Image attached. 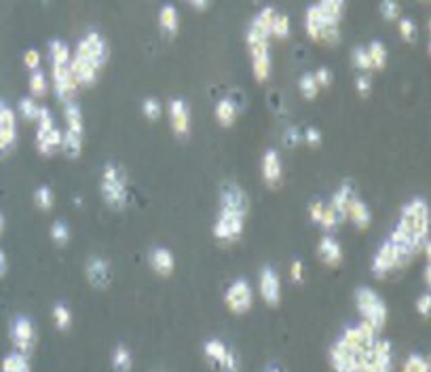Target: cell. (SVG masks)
I'll return each mask as SVG.
<instances>
[{
	"instance_id": "f6af8a7d",
	"label": "cell",
	"mask_w": 431,
	"mask_h": 372,
	"mask_svg": "<svg viewBox=\"0 0 431 372\" xmlns=\"http://www.w3.org/2000/svg\"><path fill=\"white\" fill-rule=\"evenodd\" d=\"M34 201H36L38 207L49 209V207L53 205V191H51V186H47V184L38 186V188L34 191Z\"/></svg>"
},
{
	"instance_id": "cb8c5ba5",
	"label": "cell",
	"mask_w": 431,
	"mask_h": 372,
	"mask_svg": "<svg viewBox=\"0 0 431 372\" xmlns=\"http://www.w3.org/2000/svg\"><path fill=\"white\" fill-rule=\"evenodd\" d=\"M262 178L266 184H277L282 180V159L277 154V150L268 148L262 154Z\"/></svg>"
},
{
	"instance_id": "c3c4849f",
	"label": "cell",
	"mask_w": 431,
	"mask_h": 372,
	"mask_svg": "<svg viewBox=\"0 0 431 372\" xmlns=\"http://www.w3.org/2000/svg\"><path fill=\"white\" fill-rule=\"evenodd\" d=\"M400 34L406 40H414L416 38V24L412 17H400Z\"/></svg>"
},
{
	"instance_id": "7bdbcfd3",
	"label": "cell",
	"mask_w": 431,
	"mask_h": 372,
	"mask_svg": "<svg viewBox=\"0 0 431 372\" xmlns=\"http://www.w3.org/2000/svg\"><path fill=\"white\" fill-rule=\"evenodd\" d=\"M288 34H290V17L286 13H275L271 24V36L286 38Z\"/></svg>"
},
{
	"instance_id": "2e32d148",
	"label": "cell",
	"mask_w": 431,
	"mask_h": 372,
	"mask_svg": "<svg viewBox=\"0 0 431 372\" xmlns=\"http://www.w3.org/2000/svg\"><path fill=\"white\" fill-rule=\"evenodd\" d=\"M168 111H170V123H172V129L180 136H186L188 129H190V108L186 99L182 97H172L170 104H168Z\"/></svg>"
},
{
	"instance_id": "60d3db41",
	"label": "cell",
	"mask_w": 431,
	"mask_h": 372,
	"mask_svg": "<svg viewBox=\"0 0 431 372\" xmlns=\"http://www.w3.org/2000/svg\"><path fill=\"white\" fill-rule=\"evenodd\" d=\"M298 87H300V93H302L304 97H309V99L319 93V85H317L313 72H302L300 79H298Z\"/></svg>"
},
{
	"instance_id": "44dd1931",
	"label": "cell",
	"mask_w": 431,
	"mask_h": 372,
	"mask_svg": "<svg viewBox=\"0 0 431 372\" xmlns=\"http://www.w3.org/2000/svg\"><path fill=\"white\" fill-rule=\"evenodd\" d=\"M148 260H150V267L161 273V275H168L174 271L176 267V258L172 254L170 248H163V245H156L148 252Z\"/></svg>"
},
{
	"instance_id": "816d5d0a",
	"label": "cell",
	"mask_w": 431,
	"mask_h": 372,
	"mask_svg": "<svg viewBox=\"0 0 431 372\" xmlns=\"http://www.w3.org/2000/svg\"><path fill=\"white\" fill-rule=\"evenodd\" d=\"M290 277H292V282H302V277H304V264H302L300 258H294V260L290 262Z\"/></svg>"
},
{
	"instance_id": "83f0119b",
	"label": "cell",
	"mask_w": 431,
	"mask_h": 372,
	"mask_svg": "<svg viewBox=\"0 0 431 372\" xmlns=\"http://www.w3.org/2000/svg\"><path fill=\"white\" fill-rule=\"evenodd\" d=\"M0 372H32V364L28 355L11 351L0 362Z\"/></svg>"
},
{
	"instance_id": "1f68e13d",
	"label": "cell",
	"mask_w": 431,
	"mask_h": 372,
	"mask_svg": "<svg viewBox=\"0 0 431 372\" xmlns=\"http://www.w3.org/2000/svg\"><path fill=\"white\" fill-rule=\"evenodd\" d=\"M213 115H216V119H218L220 125H233L235 117H237V104L231 97H222V99L216 102Z\"/></svg>"
},
{
	"instance_id": "5bb4252c",
	"label": "cell",
	"mask_w": 431,
	"mask_h": 372,
	"mask_svg": "<svg viewBox=\"0 0 431 372\" xmlns=\"http://www.w3.org/2000/svg\"><path fill=\"white\" fill-rule=\"evenodd\" d=\"M258 286H260V294H262L266 305L277 307L282 302V280H279L277 271L271 267V264H264L262 267Z\"/></svg>"
},
{
	"instance_id": "f35d334b",
	"label": "cell",
	"mask_w": 431,
	"mask_h": 372,
	"mask_svg": "<svg viewBox=\"0 0 431 372\" xmlns=\"http://www.w3.org/2000/svg\"><path fill=\"white\" fill-rule=\"evenodd\" d=\"M351 60H353V66H355L357 70L370 74V70H372V62H370V58H368L366 47H361V45L353 47V51H351Z\"/></svg>"
},
{
	"instance_id": "7dc6e473",
	"label": "cell",
	"mask_w": 431,
	"mask_h": 372,
	"mask_svg": "<svg viewBox=\"0 0 431 372\" xmlns=\"http://www.w3.org/2000/svg\"><path fill=\"white\" fill-rule=\"evenodd\" d=\"M142 113H144L150 121L158 119V115H161V104H158V99L152 97V95H148V97L142 102Z\"/></svg>"
},
{
	"instance_id": "d6a6232c",
	"label": "cell",
	"mask_w": 431,
	"mask_h": 372,
	"mask_svg": "<svg viewBox=\"0 0 431 372\" xmlns=\"http://www.w3.org/2000/svg\"><path fill=\"white\" fill-rule=\"evenodd\" d=\"M275 7H271V5H264L254 17H252V22H250V26L252 28H256V30H260L262 34H266V36H271V24H273V17H275Z\"/></svg>"
},
{
	"instance_id": "f546056e",
	"label": "cell",
	"mask_w": 431,
	"mask_h": 372,
	"mask_svg": "<svg viewBox=\"0 0 431 372\" xmlns=\"http://www.w3.org/2000/svg\"><path fill=\"white\" fill-rule=\"evenodd\" d=\"M111 364L115 372H131L133 368V353L127 345H117L113 355H111Z\"/></svg>"
},
{
	"instance_id": "e575fe53",
	"label": "cell",
	"mask_w": 431,
	"mask_h": 372,
	"mask_svg": "<svg viewBox=\"0 0 431 372\" xmlns=\"http://www.w3.org/2000/svg\"><path fill=\"white\" fill-rule=\"evenodd\" d=\"M68 156L76 159L83 150V136L81 134H72V131H64L62 134V146H60Z\"/></svg>"
},
{
	"instance_id": "836d02e7",
	"label": "cell",
	"mask_w": 431,
	"mask_h": 372,
	"mask_svg": "<svg viewBox=\"0 0 431 372\" xmlns=\"http://www.w3.org/2000/svg\"><path fill=\"white\" fill-rule=\"evenodd\" d=\"M366 51H368V58H370V62H372V70H374V68H376V70L385 68V64H387V47H385L383 40H379V38L370 40V45L366 47Z\"/></svg>"
},
{
	"instance_id": "7a4b0ae2",
	"label": "cell",
	"mask_w": 431,
	"mask_h": 372,
	"mask_svg": "<svg viewBox=\"0 0 431 372\" xmlns=\"http://www.w3.org/2000/svg\"><path fill=\"white\" fill-rule=\"evenodd\" d=\"M355 307L361 315V322L370 324L376 332H381L385 328L389 309H387L385 298L379 292H374L368 286H359L355 290Z\"/></svg>"
},
{
	"instance_id": "6f0895ef",
	"label": "cell",
	"mask_w": 431,
	"mask_h": 372,
	"mask_svg": "<svg viewBox=\"0 0 431 372\" xmlns=\"http://www.w3.org/2000/svg\"><path fill=\"white\" fill-rule=\"evenodd\" d=\"M300 138H302V136H300L298 127H288V129H286V136H284V142H286L288 146H294V144H298Z\"/></svg>"
},
{
	"instance_id": "11a10c76",
	"label": "cell",
	"mask_w": 431,
	"mask_h": 372,
	"mask_svg": "<svg viewBox=\"0 0 431 372\" xmlns=\"http://www.w3.org/2000/svg\"><path fill=\"white\" fill-rule=\"evenodd\" d=\"M323 207H326V203L319 201V199H315V201L309 203V216H311V220L319 223V218H321V214H323Z\"/></svg>"
},
{
	"instance_id": "4dcf8cb0",
	"label": "cell",
	"mask_w": 431,
	"mask_h": 372,
	"mask_svg": "<svg viewBox=\"0 0 431 372\" xmlns=\"http://www.w3.org/2000/svg\"><path fill=\"white\" fill-rule=\"evenodd\" d=\"M158 24L163 30H168L170 34H176L180 28V11L178 7H174L172 3H165L158 11Z\"/></svg>"
},
{
	"instance_id": "4316f807",
	"label": "cell",
	"mask_w": 431,
	"mask_h": 372,
	"mask_svg": "<svg viewBox=\"0 0 431 372\" xmlns=\"http://www.w3.org/2000/svg\"><path fill=\"white\" fill-rule=\"evenodd\" d=\"M64 119H66V129L72 134H85V123H83V111L76 99L64 102Z\"/></svg>"
},
{
	"instance_id": "94428289",
	"label": "cell",
	"mask_w": 431,
	"mask_h": 372,
	"mask_svg": "<svg viewBox=\"0 0 431 372\" xmlns=\"http://www.w3.org/2000/svg\"><path fill=\"white\" fill-rule=\"evenodd\" d=\"M5 227H7V220H5V214H3V209H0V235H3Z\"/></svg>"
},
{
	"instance_id": "d590c367",
	"label": "cell",
	"mask_w": 431,
	"mask_h": 372,
	"mask_svg": "<svg viewBox=\"0 0 431 372\" xmlns=\"http://www.w3.org/2000/svg\"><path fill=\"white\" fill-rule=\"evenodd\" d=\"M47 89H49L47 74H44L40 68L32 70V72H30V91H32V97H40V95H44Z\"/></svg>"
},
{
	"instance_id": "681fc988",
	"label": "cell",
	"mask_w": 431,
	"mask_h": 372,
	"mask_svg": "<svg viewBox=\"0 0 431 372\" xmlns=\"http://www.w3.org/2000/svg\"><path fill=\"white\" fill-rule=\"evenodd\" d=\"M313 74H315V81H317L319 89H321V87H328V85H332V81H334V74H332V70H330V68H326V66L317 68Z\"/></svg>"
},
{
	"instance_id": "e0dca14e",
	"label": "cell",
	"mask_w": 431,
	"mask_h": 372,
	"mask_svg": "<svg viewBox=\"0 0 431 372\" xmlns=\"http://www.w3.org/2000/svg\"><path fill=\"white\" fill-rule=\"evenodd\" d=\"M252 56V72L256 81H264L268 74H271V51H268V45H258L250 49Z\"/></svg>"
},
{
	"instance_id": "bcb514c9",
	"label": "cell",
	"mask_w": 431,
	"mask_h": 372,
	"mask_svg": "<svg viewBox=\"0 0 431 372\" xmlns=\"http://www.w3.org/2000/svg\"><path fill=\"white\" fill-rule=\"evenodd\" d=\"M379 11L385 19H400V13H402V7L396 0H383L379 5Z\"/></svg>"
},
{
	"instance_id": "db71d44e",
	"label": "cell",
	"mask_w": 431,
	"mask_h": 372,
	"mask_svg": "<svg viewBox=\"0 0 431 372\" xmlns=\"http://www.w3.org/2000/svg\"><path fill=\"white\" fill-rule=\"evenodd\" d=\"M24 64H26L30 70H36L38 64H40V53H38L36 49H28V51L24 53Z\"/></svg>"
},
{
	"instance_id": "9a60e30c",
	"label": "cell",
	"mask_w": 431,
	"mask_h": 372,
	"mask_svg": "<svg viewBox=\"0 0 431 372\" xmlns=\"http://www.w3.org/2000/svg\"><path fill=\"white\" fill-rule=\"evenodd\" d=\"M51 76H53V87H56V93L62 102H70L76 95V81L70 72L68 66H51Z\"/></svg>"
},
{
	"instance_id": "f907efd6",
	"label": "cell",
	"mask_w": 431,
	"mask_h": 372,
	"mask_svg": "<svg viewBox=\"0 0 431 372\" xmlns=\"http://www.w3.org/2000/svg\"><path fill=\"white\" fill-rule=\"evenodd\" d=\"M355 89H357L359 95H368L370 89H372V79H370V74H366V72L357 74V76H355Z\"/></svg>"
},
{
	"instance_id": "6125c7cd",
	"label": "cell",
	"mask_w": 431,
	"mask_h": 372,
	"mask_svg": "<svg viewBox=\"0 0 431 372\" xmlns=\"http://www.w3.org/2000/svg\"><path fill=\"white\" fill-rule=\"evenodd\" d=\"M266 372H282V368H277V366H271Z\"/></svg>"
},
{
	"instance_id": "3957f363",
	"label": "cell",
	"mask_w": 431,
	"mask_h": 372,
	"mask_svg": "<svg viewBox=\"0 0 431 372\" xmlns=\"http://www.w3.org/2000/svg\"><path fill=\"white\" fill-rule=\"evenodd\" d=\"M99 191L104 201L113 209H121L127 203V172L119 163H106L101 172Z\"/></svg>"
},
{
	"instance_id": "4fadbf2b",
	"label": "cell",
	"mask_w": 431,
	"mask_h": 372,
	"mask_svg": "<svg viewBox=\"0 0 431 372\" xmlns=\"http://www.w3.org/2000/svg\"><path fill=\"white\" fill-rule=\"evenodd\" d=\"M17 140V117L11 106L0 97V152H7Z\"/></svg>"
},
{
	"instance_id": "ac0fdd59",
	"label": "cell",
	"mask_w": 431,
	"mask_h": 372,
	"mask_svg": "<svg viewBox=\"0 0 431 372\" xmlns=\"http://www.w3.org/2000/svg\"><path fill=\"white\" fill-rule=\"evenodd\" d=\"M68 68H70L76 85H93L97 81V74H99V68L93 62L85 60V58H79V56H74L70 60Z\"/></svg>"
},
{
	"instance_id": "484cf974",
	"label": "cell",
	"mask_w": 431,
	"mask_h": 372,
	"mask_svg": "<svg viewBox=\"0 0 431 372\" xmlns=\"http://www.w3.org/2000/svg\"><path fill=\"white\" fill-rule=\"evenodd\" d=\"M49 58H51V66H70L72 49L62 38H51L49 40Z\"/></svg>"
},
{
	"instance_id": "74e56055",
	"label": "cell",
	"mask_w": 431,
	"mask_h": 372,
	"mask_svg": "<svg viewBox=\"0 0 431 372\" xmlns=\"http://www.w3.org/2000/svg\"><path fill=\"white\" fill-rule=\"evenodd\" d=\"M53 322H56V326L60 330H68L72 326V311L66 307V305H56L53 307Z\"/></svg>"
},
{
	"instance_id": "91938a15",
	"label": "cell",
	"mask_w": 431,
	"mask_h": 372,
	"mask_svg": "<svg viewBox=\"0 0 431 372\" xmlns=\"http://www.w3.org/2000/svg\"><path fill=\"white\" fill-rule=\"evenodd\" d=\"M188 5H190V7H195V9H207V7H209L207 0H190Z\"/></svg>"
},
{
	"instance_id": "ee69618b",
	"label": "cell",
	"mask_w": 431,
	"mask_h": 372,
	"mask_svg": "<svg viewBox=\"0 0 431 372\" xmlns=\"http://www.w3.org/2000/svg\"><path fill=\"white\" fill-rule=\"evenodd\" d=\"M341 223H343V220L339 218V214H336V211H334L330 205L323 207V214H321V218H319V225H321L323 229H326V231H332V229H336Z\"/></svg>"
},
{
	"instance_id": "ab89813d",
	"label": "cell",
	"mask_w": 431,
	"mask_h": 372,
	"mask_svg": "<svg viewBox=\"0 0 431 372\" xmlns=\"http://www.w3.org/2000/svg\"><path fill=\"white\" fill-rule=\"evenodd\" d=\"M19 113L28 119V121H36L38 119V113H40V104L36 97L32 95H26L19 99Z\"/></svg>"
},
{
	"instance_id": "5b68a950",
	"label": "cell",
	"mask_w": 431,
	"mask_h": 372,
	"mask_svg": "<svg viewBox=\"0 0 431 372\" xmlns=\"http://www.w3.org/2000/svg\"><path fill=\"white\" fill-rule=\"evenodd\" d=\"M9 337L13 343V351L22 353V355H32L38 343V334H36V326L30 320L28 315H15L9 326Z\"/></svg>"
},
{
	"instance_id": "680465c9",
	"label": "cell",
	"mask_w": 431,
	"mask_h": 372,
	"mask_svg": "<svg viewBox=\"0 0 431 372\" xmlns=\"http://www.w3.org/2000/svg\"><path fill=\"white\" fill-rule=\"evenodd\" d=\"M7 269H9V260H7V254H5V250L0 248V277H3V275L7 273Z\"/></svg>"
},
{
	"instance_id": "7402d4cb",
	"label": "cell",
	"mask_w": 431,
	"mask_h": 372,
	"mask_svg": "<svg viewBox=\"0 0 431 372\" xmlns=\"http://www.w3.org/2000/svg\"><path fill=\"white\" fill-rule=\"evenodd\" d=\"M317 256H319L321 262H326V264H339L343 260L341 241L332 235H323L317 241Z\"/></svg>"
},
{
	"instance_id": "9c48e42d",
	"label": "cell",
	"mask_w": 431,
	"mask_h": 372,
	"mask_svg": "<svg viewBox=\"0 0 431 372\" xmlns=\"http://www.w3.org/2000/svg\"><path fill=\"white\" fill-rule=\"evenodd\" d=\"M245 229V216L235 214V211H218L213 220V237L220 241H235L243 235Z\"/></svg>"
},
{
	"instance_id": "9f6ffc18",
	"label": "cell",
	"mask_w": 431,
	"mask_h": 372,
	"mask_svg": "<svg viewBox=\"0 0 431 372\" xmlns=\"http://www.w3.org/2000/svg\"><path fill=\"white\" fill-rule=\"evenodd\" d=\"M302 138H304L311 146H319V144H321V131H319L317 127H307L304 134H302Z\"/></svg>"
},
{
	"instance_id": "8fae6325",
	"label": "cell",
	"mask_w": 431,
	"mask_h": 372,
	"mask_svg": "<svg viewBox=\"0 0 431 372\" xmlns=\"http://www.w3.org/2000/svg\"><path fill=\"white\" fill-rule=\"evenodd\" d=\"M225 302H227V307H229L233 313H245V311H250V307H252V302H254V290H252L250 282L243 280V277L235 280V282L229 286L227 294H225Z\"/></svg>"
},
{
	"instance_id": "8992f818",
	"label": "cell",
	"mask_w": 431,
	"mask_h": 372,
	"mask_svg": "<svg viewBox=\"0 0 431 372\" xmlns=\"http://www.w3.org/2000/svg\"><path fill=\"white\" fill-rule=\"evenodd\" d=\"M364 353L366 351H357V349L349 347L347 343H343L341 339H336L330 345L328 362H330L334 372H361Z\"/></svg>"
},
{
	"instance_id": "f5cc1de1",
	"label": "cell",
	"mask_w": 431,
	"mask_h": 372,
	"mask_svg": "<svg viewBox=\"0 0 431 372\" xmlns=\"http://www.w3.org/2000/svg\"><path fill=\"white\" fill-rule=\"evenodd\" d=\"M416 311H418L423 317H429V313H431V296H429V292H423V294L416 298Z\"/></svg>"
},
{
	"instance_id": "b9f144b4",
	"label": "cell",
	"mask_w": 431,
	"mask_h": 372,
	"mask_svg": "<svg viewBox=\"0 0 431 372\" xmlns=\"http://www.w3.org/2000/svg\"><path fill=\"white\" fill-rule=\"evenodd\" d=\"M51 239L56 241V243H60V245L68 243L70 241V227H68V223H64V220L53 223L51 225Z\"/></svg>"
},
{
	"instance_id": "ba28073f",
	"label": "cell",
	"mask_w": 431,
	"mask_h": 372,
	"mask_svg": "<svg viewBox=\"0 0 431 372\" xmlns=\"http://www.w3.org/2000/svg\"><path fill=\"white\" fill-rule=\"evenodd\" d=\"M74 56L85 58L89 62H93L97 68H101L108 62V42L104 40V36L95 30H89L74 49Z\"/></svg>"
},
{
	"instance_id": "d6986e66",
	"label": "cell",
	"mask_w": 431,
	"mask_h": 372,
	"mask_svg": "<svg viewBox=\"0 0 431 372\" xmlns=\"http://www.w3.org/2000/svg\"><path fill=\"white\" fill-rule=\"evenodd\" d=\"M355 195H357V188H355V182H353V180L341 182V186L334 191V195H332V199H330L328 205L336 211L341 220L347 218V205H349V201H351Z\"/></svg>"
},
{
	"instance_id": "f1b7e54d",
	"label": "cell",
	"mask_w": 431,
	"mask_h": 372,
	"mask_svg": "<svg viewBox=\"0 0 431 372\" xmlns=\"http://www.w3.org/2000/svg\"><path fill=\"white\" fill-rule=\"evenodd\" d=\"M62 129L56 125L53 129H49V131H42V134H36V148L42 152V154H51V150L53 148H58V146H62Z\"/></svg>"
},
{
	"instance_id": "8d00e7d4",
	"label": "cell",
	"mask_w": 431,
	"mask_h": 372,
	"mask_svg": "<svg viewBox=\"0 0 431 372\" xmlns=\"http://www.w3.org/2000/svg\"><path fill=\"white\" fill-rule=\"evenodd\" d=\"M431 370V364L427 357H423L421 353H412L406 357L404 366H402V372H429Z\"/></svg>"
},
{
	"instance_id": "30bf717a",
	"label": "cell",
	"mask_w": 431,
	"mask_h": 372,
	"mask_svg": "<svg viewBox=\"0 0 431 372\" xmlns=\"http://www.w3.org/2000/svg\"><path fill=\"white\" fill-rule=\"evenodd\" d=\"M220 209L235 211V214L247 216L250 211V197L237 182H225L220 186Z\"/></svg>"
},
{
	"instance_id": "ffe728a7",
	"label": "cell",
	"mask_w": 431,
	"mask_h": 372,
	"mask_svg": "<svg viewBox=\"0 0 431 372\" xmlns=\"http://www.w3.org/2000/svg\"><path fill=\"white\" fill-rule=\"evenodd\" d=\"M229 353H231V347L225 345L220 339H209V341H205V345H203V355H205L207 364H209L213 370H218V372L222 370Z\"/></svg>"
},
{
	"instance_id": "52a82bcc",
	"label": "cell",
	"mask_w": 431,
	"mask_h": 372,
	"mask_svg": "<svg viewBox=\"0 0 431 372\" xmlns=\"http://www.w3.org/2000/svg\"><path fill=\"white\" fill-rule=\"evenodd\" d=\"M361 372H393V345L387 339H376L364 353Z\"/></svg>"
},
{
	"instance_id": "6da1fadb",
	"label": "cell",
	"mask_w": 431,
	"mask_h": 372,
	"mask_svg": "<svg viewBox=\"0 0 431 372\" xmlns=\"http://www.w3.org/2000/svg\"><path fill=\"white\" fill-rule=\"evenodd\" d=\"M410 260L429 243V203L423 197H412L400 209V218L387 237Z\"/></svg>"
},
{
	"instance_id": "603a6c76",
	"label": "cell",
	"mask_w": 431,
	"mask_h": 372,
	"mask_svg": "<svg viewBox=\"0 0 431 372\" xmlns=\"http://www.w3.org/2000/svg\"><path fill=\"white\" fill-rule=\"evenodd\" d=\"M330 26H339V24H332V22H328L326 17H323V13L319 11L317 3L307 7V11H304V28H307V34L311 38L319 40L321 32L326 30V28H330Z\"/></svg>"
},
{
	"instance_id": "d4e9b609",
	"label": "cell",
	"mask_w": 431,
	"mask_h": 372,
	"mask_svg": "<svg viewBox=\"0 0 431 372\" xmlns=\"http://www.w3.org/2000/svg\"><path fill=\"white\" fill-rule=\"evenodd\" d=\"M347 218H351L353 225L359 227V229L370 227V223H372V211H370L368 203H366L359 195H355V197L349 201V205H347Z\"/></svg>"
},
{
	"instance_id": "277c9868",
	"label": "cell",
	"mask_w": 431,
	"mask_h": 372,
	"mask_svg": "<svg viewBox=\"0 0 431 372\" xmlns=\"http://www.w3.org/2000/svg\"><path fill=\"white\" fill-rule=\"evenodd\" d=\"M410 262L412 260L406 254H402L389 239H385L372 256V273L376 277H385L396 269H404Z\"/></svg>"
},
{
	"instance_id": "7c38bea8",
	"label": "cell",
	"mask_w": 431,
	"mask_h": 372,
	"mask_svg": "<svg viewBox=\"0 0 431 372\" xmlns=\"http://www.w3.org/2000/svg\"><path fill=\"white\" fill-rule=\"evenodd\" d=\"M85 275L93 288L104 290L113 282V264L101 256H91L85 264Z\"/></svg>"
}]
</instances>
